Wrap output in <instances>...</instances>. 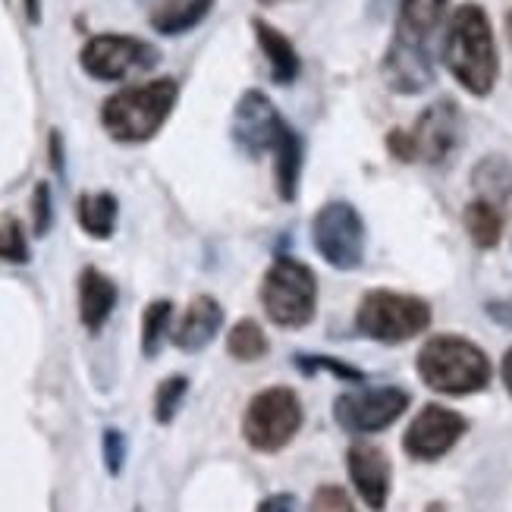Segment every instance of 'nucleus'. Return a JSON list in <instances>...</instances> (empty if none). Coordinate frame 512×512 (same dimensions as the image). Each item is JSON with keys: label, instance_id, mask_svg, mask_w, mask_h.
<instances>
[{"label": "nucleus", "instance_id": "9", "mask_svg": "<svg viewBox=\"0 0 512 512\" xmlns=\"http://www.w3.org/2000/svg\"><path fill=\"white\" fill-rule=\"evenodd\" d=\"M409 393L399 387H374L359 393H343L337 399V421L349 434H374L390 428L406 412Z\"/></svg>", "mask_w": 512, "mask_h": 512}, {"label": "nucleus", "instance_id": "11", "mask_svg": "<svg viewBox=\"0 0 512 512\" xmlns=\"http://www.w3.org/2000/svg\"><path fill=\"white\" fill-rule=\"evenodd\" d=\"M283 117L277 114L274 101L264 92H246L239 98L233 110V142L249 154V158H261L264 151H274V145L283 136Z\"/></svg>", "mask_w": 512, "mask_h": 512}, {"label": "nucleus", "instance_id": "12", "mask_svg": "<svg viewBox=\"0 0 512 512\" xmlns=\"http://www.w3.org/2000/svg\"><path fill=\"white\" fill-rule=\"evenodd\" d=\"M381 73L390 92L396 95H418L428 85H434V63L428 54V41H409L393 35L390 48L384 54Z\"/></svg>", "mask_w": 512, "mask_h": 512}, {"label": "nucleus", "instance_id": "27", "mask_svg": "<svg viewBox=\"0 0 512 512\" xmlns=\"http://www.w3.org/2000/svg\"><path fill=\"white\" fill-rule=\"evenodd\" d=\"M0 261H10V264L29 261V242L16 220H4V224H0Z\"/></svg>", "mask_w": 512, "mask_h": 512}, {"label": "nucleus", "instance_id": "26", "mask_svg": "<svg viewBox=\"0 0 512 512\" xmlns=\"http://www.w3.org/2000/svg\"><path fill=\"white\" fill-rule=\"evenodd\" d=\"M186 390H189V381H186L183 374L167 377V381L158 387V393H154V418H158L161 425L173 421V415H176V409H180Z\"/></svg>", "mask_w": 512, "mask_h": 512}, {"label": "nucleus", "instance_id": "29", "mask_svg": "<svg viewBox=\"0 0 512 512\" xmlns=\"http://www.w3.org/2000/svg\"><path fill=\"white\" fill-rule=\"evenodd\" d=\"M311 512H355L343 487L337 484H324L311 497Z\"/></svg>", "mask_w": 512, "mask_h": 512}, {"label": "nucleus", "instance_id": "37", "mask_svg": "<svg viewBox=\"0 0 512 512\" xmlns=\"http://www.w3.org/2000/svg\"><path fill=\"white\" fill-rule=\"evenodd\" d=\"M258 4H277V0H258Z\"/></svg>", "mask_w": 512, "mask_h": 512}, {"label": "nucleus", "instance_id": "10", "mask_svg": "<svg viewBox=\"0 0 512 512\" xmlns=\"http://www.w3.org/2000/svg\"><path fill=\"white\" fill-rule=\"evenodd\" d=\"M409 132L412 142V161L443 164L462 142V114L453 98L434 101L425 114L415 120Z\"/></svg>", "mask_w": 512, "mask_h": 512}, {"label": "nucleus", "instance_id": "16", "mask_svg": "<svg viewBox=\"0 0 512 512\" xmlns=\"http://www.w3.org/2000/svg\"><path fill=\"white\" fill-rule=\"evenodd\" d=\"M252 29H255V38H258V48L267 60V70H271V79L274 85H289L299 79V70H302V60L296 54V44L289 41L277 26L264 19H252Z\"/></svg>", "mask_w": 512, "mask_h": 512}, {"label": "nucleus", "instance_id": "32", "mask_svg": "<svg viewBox=\"0 0 512 512\" xmlns=\"http://www.w3.org/2000/svg\"><path fill=\"white\" fill-rule=\"evenodd\" d=\"M51 167L57 173H63V139H60V132L54 129L51 132Z\"/></svg>", "mask_w": 512, "mask_h": 512}, {"label": "nucleus", "instance_id": "15", "mask_svg": "<svg viewBox=\"0 0 512 512\" xmlns=\"http://www.w3.org/2000/svg\"><path fill=\"white\" fill-rule=\"evenodd\" d=\"M220 324H224V308L211 296H195L186 308V315L173 333V343L183 352H198L205 349L214 337Z\"/></svg>", "mask_w": 512, "mask_h": 512}, {"label": "nucleus", "instance_id": "22", "mask_svg": "<svg viewBox=\"0 0 512 512\" xmlns=\"http://www.w3.org/2000/svg\"><path fill=\"white\" fill-rule=\"evenodd\" d=\"M79 224L88 236L107 239L117 227V195L95 192L79 198Z\"/></svg>", "mask_w": 512, "mask_h": 512}, {"label": "nucleus", "instance_id": "17", "mask_svg": "<svg viewBox=\"0 0 512 512\" xmlns=\"http://www.w3.org/2000/svg\"><path fill=\"white\" fill-rule=\"evenodd\" d=\"M114 305H117L114 280L104 277L101 271H95V267H85L82 277H79V318H82V324L92 333H98L107 324Z\"/></svg>", "mask_w": 512, "mask_h": 512}, {"label": "nucleus", "instance_id": "2", "mask_svg": "<svg viewBox=\"0 0 512 512\" xmlns=\"http://www.w3.org/2000/svg\"><path fill=\"white\" fill-rule=\"evenodd\" d=\"M176 98H180L176 79H151L142 85H129L104 101L101 123L110 132V139L139 145L158 136L167 117L173 114Z\"/></svg>", "mask_w": 512, "mask_h": 512}, {"label": "nucleus", "instance_id": "5", "mask_svg": "<svg viewBox=\"0 0 512 512\" xmlns=\"http://www.w3.org/2000/svg\"><path fill=\"white\" fill-rule=\"evenodd\" d=\"M359 330L371 340L381 343H406L418 337L431 324V308L415 296L390 293V289H374L359 305Z\"/></svg>", "mask_w": 512, "mask_h": 512}, {"label": "nucleus", "instance_id": "33", "mask_svg": "<svg viewBox=\"0 0 512 512\" xmlns=\"http://www.w3.org/2000/svg\"><path fill=\"white\" fill-rule=\"evenodd\" d=\"M491 315H494L500 324L512 327V299H509V302H497V305H491Z\"/></svg>", "mask_w": 512, "mask_h": 512}, {"label": "nucleus", "instance_id": "19", "mask_svg": "<svg viewBox=\"0 0 512 512\" xmlns=\"http://www.w3.org/2000/svg\"><path fill=\"white\" fill-rule=\"evenodd\" d=\"M271 154H274L277 192H280L283 202H293V198L299 195V176H302V139H299V132L293 126H286Z\"/></svg>", "mask_w": 512, "mask_h": 512}, {"label": "nucleus", "instance_id": "35", "mask_svg": "<svg viewBox=\"0 0 512 512\" xmlns=\"http://www.w3.org/2000/svg\"><path fill=\"white\" fill-rule=\"evenodd\" d=\"M503 384L512 393V349L506 352V359H503Z\"/></svg>", "mask_w": 512, "mask_h": 512}, {"label": "nucleus", "instance_id": "6", "mask_svg": "<svg viewBox=\"0 0 512 512\" xmlns=\"http://www.w3.org/2000/svg\"><path fill=\"white\" fill-rule=\"evenodd\" d=\"M302 428V406L299 396L289 387L261 390L242 418V434L261 453H277Z\"/></svg>", "mask_w": 512, "mask_h": 512}, {"label": "nucleus", "instance_id": "8", "mask_svg": "<svg viewBox=\"0 0 512 512\" xmlns=\"http://www.w3.org/2000/svg\"><path fill=\"white\" fill-rule=\"evenodd\" d=\"M158 48L132 35H95L85 41L79 54L82 70L101 82H120L129 76L148 73L158 63Z\"/></svg>", "mask_w": 512, "mask_h": 512}, {"label": "nucleus", "instance_id": "25", "mask_svg": "<svg viewBox=\"0 0 512 512\" xmlns=\"http://www.w3.org/2000/svg\"><path fill=\"white\" fill-rule=\"evenodd\" d=\"M227 349H230V355H236V359H242V362H255L267 352V337L255 321H239L230 330Z\"/></svg>", "mask_w": 512, "mask_h": 512}, {"label": "nucleus", "instance_id": "1", "mask_svg": "<svg viewBox=\"0 0 512 512\" xmlns=\"http://www.w3.org/2000/svg\"><path fill=\"white\" fill-rule=\"evenodd\" d=\"M443 63L469 95L484 98L494 92L500 57L491 19L478 4H462L453 13L447 35H443Z\"/></svg>", "mask_w": 512, "mask_h": 512}, {"label": "nucleus", "instance_id": "20", "mask_svg": "<svg viewBox=\"0 0 512 512\" xmlns=\"http://www.w3.org/2000/svg\"><path fill=\"white\" fill-rule=\"evenodd\" d=\"M450 0H399L396 35L409 41H428V35L440 26Z\"/></svg>", "mask_w": 512, "mask_h": 512}, {"label": "nucleus", "instance_id": "13", "mask_svg": "<svg viewBox=\"0 0 512 512\" xmlns=\"http://www.w3.org/2000/svg\"><path fill=\"white\" fill-rule=\"evenodd\" d=\"M465 434V418L443 406H425L406 431L403 447L412 459H440Z\"/></svg>", "mask_w": 512, "mask_h": 512}, {"label": "nucleus", "instance_id": "28", "mask_svg": "<svg viewBox=\"0 0 512 512\" xmlns=\"http://www.w3.org/2000/svg\"><path fill=\"white\" fill-rule=\"evenodd\" d=\"M54 224V205H51V186L48 183H38L35 195H32V227L35 236H48Z\"/></svg>", "mask_w": 512, "mask_h": 512}, {"label": "nucleus", "instance_id": "36", "mask_svg": "<svg viewBox=\"0 0 512 512\" xmlns=\"http://www.w3.org/2000/svg\"><path fill=\"white\" fill-rule=\"evenodd\" d=\"M506 35H509V41H512V10H509V16H506Z\"/></svg>", "mask_w": 512, "mask_h": 512}, {"label": "nucleus", "instance_id": "21", "mask_svg": "<svg viewBox=\"0 0 512 512\" xmlns=\"http://www.w3.org/2000/svg\"><path fill=\"white\" fill-rule=\"evenodd\" d=\"M475 186L481 189L484 202L497 208L512 205V164L506 158H484L475 167Z\"/></svg>", "mask_w": 512, "mask_h": 512}, {"label": "nucleus", "instance_id": "18", "mask_svg": "<svg viewBox=\"0 0 512 512\" xmlns=\"http://www.w3.org/2000/svg\"><path fill=\"white\" fill-rule=\"evenodd\" d=\"M211 7H214V0H161V4L151 10V29L167 38L186 35L211 13Z\"/></svg>", "mask_w": 512, "mask_h": 512}, {"label": "nucleus", "instance_id": "24", "mask_svg": "<svg viewBox=\"0 0 512 512\" xmlns=\"http://www.w3.org/2000/svg\"><path fill=\"white\" fill-rule=\"evenodd\" d=\"M170 318H173V302L170 299H158L145 308V318H142V352L148 359L161 352L164 337L170 330Z\"/></svg>", "mask_w": 512, "mask_h": 512}, {"label": "nucleus", "instance_id": "34", "mask_svg": "<svg viewBox=\"0 0 512 512\" xmlns=\"http://www.w3.org/2000/svg\"><path fill=\"white\" fill-rule=\"evenodd\" d=\"M22 10H26V19L32 22V26H38L41 22V0H22Z\"/></svg>", "mask_w": 512, "mask_h": 512}, {"label": "nucleus", "instance_id": "4", "mask_svg": "<svg viewBox=\"0 0 512 512\" xmlns=\"http://www.w3.org/2000/svg\"><path fill=\"white\" fill-rule=\"evenodd\" d=\"M261 302L267 318L280 327H305L315 318L318 283L315 274L296 258H277L261 283Z\"/></svg>", "mask_w": 512, "mask_h": 512}, {"label": "nucleus", "instance_id": "7", "mask_svg": "<svg viewBox=\"0 0 512 512\" xmlns=\"http://www.w3.org/2000/svg\"><path fill=\"white\" fill-rule=\"evenodd\" d=\"M311 239L318 255L340 271H352L365 258V224L349 202H327L311 220Z\"/></svg>", "mask_w": 512, "mask_h": 512}, {"label": "nucleus", "instance_id": "23", "mask_svg": "<svg viewBox=\"0 0 512 512\" xmlns=\"http://www.w3.org/2000/svg\"><path fill=\"white\" fill-rule=\"evenodd\" d=\"M465 230H469L472 242L481 249H491L500 242V233H503V214L497 205L484 202V198H478V202H472L469 208H465Z\"/></svg>", "mask_w": 512, "mask_h": 512}, {"label": "nucleus", "instance_id": "3", "mask_svg": "<svg viewBox=\"0 0 512 512\" xmlns=\"http://www.w3.org/2000/svg\"><path fill=\"white\" fill-rule=\"evenodd\" d=\"M418 374L437 393H478L491 381L487 355L462 337H434L418 355Z\"/></svg>", "mask_w": 512, "mask_h": 512}, {"label": "nucleus", "instance_id": "14", "mask_svg": "<svg viewBox=\"0 0 512 512\" xmlns=\"http://www.w3.org/2000/svg\"><path fill=\"white\" fill-rule=\"evenodd\" d=\"M349 475L368 509L384 512L390 497V459L384 456V450L368 447V443H355L349 450Z\"/></svg>", "mask_w": 512, "mask_h": 512}, {"label": "nucleus", "instance_id": "31", "mask_svg": "<svg viewBox=\"0 0 512 512\" xmlns=\"http://www.w3.org/2000/svg\"><path fill=\"white\" fill-rule=\"evenodd\" d=\"M258 512H296V500L289 494H274L258 506Z\"/></svg>", "mask_w": 512, "mask_h": 512}, {"label": "nucleus", "instance_id": "30", "mask_svg": "<svg viewBox=\"0 0 512 512\" xmlns=\"http://www.w3.org/2000/svg\"><path fill=\"white\" fill-rule=\"evenodd\" d=\"M123 462H126V437L117 428H107L104 431V465H107V472L120 475Z\"/></svg>", "mask_w": 512, "mask_h": 512}]
</instances>
